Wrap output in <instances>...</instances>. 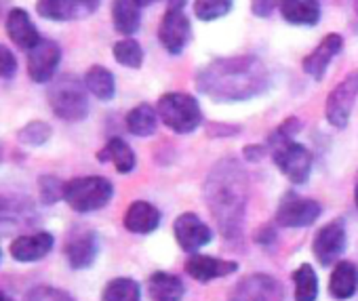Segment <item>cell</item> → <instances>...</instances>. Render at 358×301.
Segmentation results:
<instances>
[{
	"label": "cell",
	"instance_id": "obj_43",
	"mask_svg": "<svg viewBox=\"0 0 358 301\" xmlns=\"http://www.w3.org/2000/svg\"><path fill=\"white\" fill-rule=\"evenodd\" d=\"M354 203H356V207H358V184H356V188H354Z\"/></svg>",
	"mask_w": 358,
	"mask_h": 301
},
{
	"label": "cell",
	"instance_id": "obj_13",
	"mask_svg": "<svg viewBox=\"0 0 358 301\" xmlns=\"http://www.w3.org/2000/svg\"><path fill=\"white\" fill-rule=\"evenodd\" d=\"M173 232H175L177 244L190 255H194L199 249L209 244L213 238L211 228L196 213H182L179 215L173 223Z\"/></svg>",
	"mask_w": 358,
	"mask_h": 301
},
{
	"label": "cell",
	"instance_id": "obj_10",
	"mask_svg": "<svg viewBox=\"0 0 358 301\" xmlns=\"http://www.w3.org/2000/svg\"><path fill=\"white\" fill-rule=\"evenodd\" d=\"M285 288L270 274H249L245 276L234 291L230 293V301H282Z\"/></svg>",
	"mask_w": 358,
	"mask_h": 301
},
{
	"label": "cell",
	"instance_id": "obj_41",
	"mask_svg": "<svg viewBox=\"0 0 358 301\" xmlns=\"http://www.w3.org/2000/svg\"><path fill=\"white\" fill-rule=\"evenodd\" d=\"M137 3H139L141 7H148V5H152V3H158V0H137Z\"/></svg>",
	"mask_w": 358,
	"mask_h": 301
},
{
	"label": "cell",
	"instance_id": "obj_36",
	"mask_svg": "<svg viewBox=\"0 0 358 301\" xmlns=\"http://www.w3.org/2000/svg\"><path fill=\"white\" fill-rule=\"evenodd\" d=\"M17 74V59L11 53L9 47L0 45V78L3 80H11Z\"/></svg>",
	"mask_w": 358,
	"mask_h": 301
},
{
	"label": "cell",
	"instance_id": "obj_2",
	"mask_svg": "<svg viewBox=\"0 0 358 301\" xmlns=\"http://www.w3.org/2000/svg\"><path fill=\"white\" fill-rule=\"evenodd\" d=\"M205 200L226 240L243 236L249 203V175L234 159L220 161L205 182Z\"/></svg>",
	"mask_w": 358,
	"mask_h": 301
},
{
	"label": "cell",
	"instance_id": "obj_31",
	"mask_svg": "<svg viewBox=\"0 0 358 301\" xmlns=\"http://www.w3.org/2000/svg\"><path fill=\"white\" fill-rule=\"evenodd\" d=\"M234 0H194V15L201 22H215L232 11Z\"/></svg>",
	"mask_w": 358,
	"mask_h": 301
},
{
	"label": "cell",
	"instance_id": "obj_15",
	"mask_svg": "<svg viewBox=\"0 0 358 301\" xmlns=\"http://www.w3.org/2000/svg\"><path fill=\"white\" fill-rule=\"evenodd\" d=\"M59 61H62L59 45L55 41L41 38V43L28 51V74L34 82L45 85L55 76Z\"/></svg>",
	"mask_w": 358,
	"mask_h": 301
},
{
	"label": "cell",
	"instance_id": "obj_30",
	"mask_svg": "<svg viewBox=\"0 0 358 301\" xmlns=\"http://www.w3.org/2000/svg\"><path fill=\"white\" fill-rule=\"evenodd\" d=\"M112 53H114V59H116L120 66H124V68L137 70V68H141V64H143V49H141V45H139L135 38H131V36L120 38V41L114 45Z\"/></svg>",
	"mask_w": 358,
	"mask_h": 301
},
{
	"label": "cell",
	"instance_id": "obj_45",
	"mask_svg": "<svg viewBox=\"0 0 358 301\" xmlns=\"http://www.w3.org/2000/svg\"><path fill=\"white\" fill-rule=\"evenodd\" d=\"M0 263H3V251H0Z\"/></svg>",
	"mask_w": 358,
	"mask_h": 301
},
{
	"label": "cell",
	"instance_id": "obj_20",
	"mask_svg": "<svg viewBox=\"0 0 358 301\" xmlns=\"http://www.w3.org/2000/svg\"><path fill=\"white\" fill-rule=\"evenodd\" d=\"M160 211L148 200H135L124 213V228L133 234H152L160 226Z\"/></svg>",
	"mask_w": 358,
	"mask_h": 301
},
{
	"label": "cell",
	"instance_id": "obj_38",
	"mask_svg": "<svg viewBox=\"0 0 358 301\" xmlns=\"http://www.w3.org/2000/svg\"><path fill=\"white\" fill-rule=\"evenodd\" d=\"M268 152H270V147L268 145H262V143H255V145L251 143V145H245L243 147V156L249 163H259L262 159L268 156Z\"/></svg>",
	"mask_w": 358,
	"mask_h": 301
},
{
	"label": "cell",
	"instance_id": "obj_40",
	"mask_svg": "<svg viewBox=\"0 0 358 301\" xmlns=\"http://www.w3.org/2000/svg\"><path fill=\"white\" fill-rule=\"evenodd\" d=\"M186 3H188V0H169V7H179V9H184Z\"/></svg>",
	"mask_w": 358,
	"mask_h": 301
},
{
	"label": "cell",
	"instance_id": "obj_27",
	"mask_svg": "<svg viewBox=\"0 0 358 301\" xmlns=\"http://www.w3.org/2000/svg\"><path fill=\"white\" fill-rule=\"evenodd\" d=\"M124 122H127V129H129L131 135H135V137H150L156 131L158 112L150 103H139V105H135L127 114Z\"/></svg>",
	"mask_w": 358,
	"mask_h": 301
},
{
	"label": "cell",
	"instance_id": "obj_29",
	"mask_svg": "<svg viewBox=\"0 0 358 301\" xmlns=\"http://www.w3.org/2000/svg\"><path fill=\"white\" fill-rule=\"evenodd\" d=\"M295 282V301H316L318 297V278L312 265L303 263L293 272Z\"/></svg>",
	"mask_w": 358,
	"mask_h": 301
},
{
	"label": "cell",
	"instance_id": "obj_5",
	"mask_svg": "<svg viewBox=\"0 0 358 301\" xmlns=\"http://www.w3.org/2000/svg\"><path fill=\"white\" fill-rule=\"evenodd\" d=\"M114 196V186L110 179L99 175H87L70 179L64 188V200L76 213H93L103 209Z\"/></svg>",
	"mask_w": 358,
	"mask_h": 301
},
{
	"label": "cell",
	"instance_id": "obj_23",
	"mask_svg": "<svg viewBox=\"0 0 358 301\" xmlns=\"http://www.w3.org/2000/svg\"><path fill=\"white\" fill-rule=\"evenodd\" d=\"M97 159L101 163H112L116 167V171L122 173V175L131 173L135 169V165H137L135 152L131 149V145L124 139H120V137H112L106 143V147L97 154Z\"/></svg>",
	"mask_w": 358,
	"mask_h": 301
},
{
	"label": "cell",
	"instance_id": "obj_26",
	"mask_svg": "<svg viewBox=\"0 0 358 301\" xmlns=\"http://www.w3.org/2000/svg\"><path fill=\"white\" fill-rule=\"evenodd\" d=\"M85 87L91 95H95L99 101H110L116 95V80L114 74L103 66H91L85 74Z\"/></svg>",
	"mask_w": 358,
	"mask_h": 301
},
{
	"label": "cell",
	"instance_id": "obj_7",
	"mask_svg": "<svg viewBox=\"0 0 358 301\" xmlns=\"http://www.w3.org/2000/svg\"><path fill=\"white\" fill-rule=\"evenodd\" d=\"M358 99V70L350 72L327 97V108L324 116L331 126L335 129H345L354 110V103Z\"/></svg>",
	"mask_w": 358,
	"mask_h": 301
},
{
	"label": "cell",
	"instance_id": "obj_11",
	"mask_svg": "<svg viewBox=\"0 0 358 301\" xmlns=\"http://www.w3.org/2000/svg\"><path fill=\"white\" fill-rule=\"evenodd\" d=\"M343 251H345V226L341 219H333L316 232L312 242V253L316 261L327 267L337 263Z\"/></svg>",
	"mask_w": 358,
	"mask_h": 301
},
{
	"label": "cell",
	"instance_id": "obj_21",
	"mask_svg": "<svg viewBox=\"0 0 358 301\" xmlns=\"http://www.w3.org/2000/svg\"><path fill=\"white\" fill-rule=\"evenodd\" d=\"M280 15L293 26H316L320 22L318 0H280Z\"/></svg>",
	"mask_w": 358,
	"mask_h": 301
},
{
	"label": "cell",
	"instance_id": "obj_32",
	"mask_svg": "<svg viewBox=\"0 0 358 301\" xmlns=\"http://www.w3.org/2000/svg\"><path fill=\"white\" fill-rule=\"evenodd\" d=\"M51 133H53V129H51L49 122H45V120H32V122H28L26 126H22L17 131V139L24 145H34L36 147V145L47 143L51 139Z\"/></svg>",
	"mask_w": 358,
	"mask_h": 301
},
{
	"label": "cell",
	"instance_id": "obj_18",
	"mask_svg": "<svg viewBox=\"0 0 358 301\" xmlns=\"http://www.w3.org/2000/svg\"><path fill=\"white\" fill-rule=\"evenodd\" d=\"M238 270L236 261L230 259H217V257H209V255H199L194 253L188 261H186V272L199 280V282H209L215 278H224L230 276Z\"/></svg>",
	"mask_w": 358,
	"mask_h": 301
},
{
	"label": "cell",
	"instance_id": "obj_8",
	"mask_svg": "<svg viewBox=\"0 0 358 301\" xmlns=\"http://www.w3.org/2000/svg\"><path fill=\"white\" fill-rule=\"evenodd\" d=\"M320 213H322L320 203L297 196L295 192H289L280 200L274 219L282 228H308L320 217Z\"/></svg>",
	"mask_w": 358,
	"mask_h": 301
},
{
	"label": "cell",
	"instance_id": "obj_14",
	"mask_svg": "<svg viewBox=\"0 0 358 301\" xmlns=\"http://www.w3.org/2000/svg\"><path fill=\"white\" fill-rule=\"evenodd\" d=\"M64 253H66V259L72 270H87L97 259L99 238L93 230L78 228L68 236V240L64 244Z\"/></svg>",
	"mask_w": 358,
	"mask_h": 301
},
{
	"label": "cell",
	"instance_id": "obj_4",
	"mask_svg": "<svg viewBox=\"0 0 358 301\" xmlns=\"http://www.w3.org/2000/svg\"><path fill=\"white\" fill-rule=\"evenodd\" d=\"M158 118L175 133H194L203 124V112L199 101L188 93H164L156 103Z\"/></svg>",
	"mask_w": 358,
	"mask_h": 301
},
{
	"label": "cell",
	"instance_id": "obj_35",
	"mask_svg": "<svg viewBox=\"0 0 358 301\" xmlns=\"http://www.w3.org/2000/svg\"><path fill=\"white\" fill-rule=\"evenodd\" d=\"M24 301H76V299L68 291H62L49 284H38L32 291H28Z\"/></svg>",
	"mask_w": 358,
	"mask_h": 301
},
{
	"label": "cell",
	"instance_id": "obj_25",
	"mask_svg": "<svg viewBox=\"0 0 358 301\" xmlns=\"http://www.w3.org/2000/svg\"><path fill=\"white\" fill-rule=\"evenodd\" d=\"M112 22L118 34H124V36L135 34L141 26V5L137 0H114Z\"/></svg>",
	"mask_w": 358,
	"mask_h": 301
},
{
	"label": "cell",
	"instance_id": "obj_9",
	"mask_svg": "<svg viewBox=\"0 0 358 301\" xmlns=\"http://www.w3.org/2000/svg\"><path fill=\"white\" fill-rule=\"evenodd\" d=\"M190 32L192 26L186 11L179 7H169L158 26V41L171 55H179L190 43Z\"/></svg>",
	"mask_w": 358,
	"mask_h": 301
},
{
	"label": "cell",
	"instance_id": "obj_39",
	"mask_svg": "<svg viewBox=\"0 0 358 301\" xmlns=\"http://www.w3.org/2000/svg\"><path fill=\"white\" fill-rule=\"evenodd\" d=\"M274 230L270 228V226H266V228H262V232L255 236V240L259 242V244H272L274 242Z\"/></svg>",
	"mask_w": 358,
	"mask_h": 301
},
{
	"label": "cell",
	"instance_id": "obj_44",
	"mask_svg": "<svg viewBox=\"0 0 358 301\" xmlns=\"http://www.w3.org/2000/svg\"><path fill=\"white\" fill-rule=\"evenodd\" d=\"M354 9H356V13H358V0H356V5H354Z\"/></svg>",
	"mask_w": 358,
	"mask_h": 301
},
{
	"label": "cell",
	"instance_id": "obj_34",
	"mask_svg": "<svg viewBox=\"0 0 358 301\" xmlns=\"http://www.w3.org/2000/svg\"><path fill=\"white\" fill-rule=\"evenodd\" d=\"M64 188H66V184H62L57 177H53V175H43L41 179H38V190H41V200L45 203V205H55V203H59L62 198H64Z\"/></svg>",
	"mask_w": 358,
	"mask_h": 301
},
{
	"label": "cell",
	"instance_id": "obj_1",
	"mask_svg": "<svg viewBox=\"0 0 358 301\" xmlns=\"http://www.w3.org/2000/svg\"><path fill=\"white\" fill-rule=\"evenodd\" d=\"M270 82L268 68L255 55L220 57L196 72V89L220 103L259 97L270 89Z\"/></svg>",
	"mask_w": 358,
	"mask_h": 301
},
{
	"label": "cell",
	"instance_id": "obj_19",
	"mask_svg": "<svg viewBox=\"0 0 358 301\" xmlns=\"http://www.w3.org/2000/svg\"><path fill=\"white\" fill-rule=\"evenodd\" d=\"M5 28H7L9 38H11L20 49H24L26 53H28L30 49H34V47L41 43V34H38L36 26L32 24L30 15H28L24 9H11V13L7 15Z\"/></svg>",
	"mask_w": 358,
	"mask_h": 301
},
{
	"label": "cell",
	"instance_id": "obj_17",
	"mask_svg": "<svg viewBox=\"0 0 358 301\" xmlns=\"http://www.w3.org/2000/svg\"><path fill=\"white\" fill-rule=\"evenodd\" d=\"M341 49H343V38H341V34H335V32L327 34V36L316 45V49H314L308 57H303L301 70H303L308 76H312L314 80H322L324 74H327L329 64L341 53Z\"/></svg>",
	"mask_w": 358,
	"mask_h": 301
},
{
	"label": "cell",
	"instance_id": "obj_3",
	"mask_svg": "<svg viewBox=\"0 0 358 301\" xmlns=\"http://www.w3.org/2000/svg\"><path fill=\"white\" fill-rule=\"evenodd\" d=\"M53 114L66 122L85 120L89 114V97L85 80L80 82L74 74H64L49 85L47 91Z\"/></svg>",
	"mask_w": 358,
	"mask_h": 301
},
{
	"label": "cell",
	"instance_id": "obj_16",
	"mask_svg": "<svg viewBox=\"0 0 358 301\" xmlns=\"http://www.w3.org/2000/svg\"><path fill=\"white\" fill-rule=\"evenodd\" d=\"M53 247H55V238L51 232H34V234L17 236L9 244V253L20 263H34L45 259L53 251Z\"/></svg>",
	"mask_w": 358,
	"mask_h": 301
},
{
	"label": "cell",
	"instance_id": "obj_42",
	"mask_svg": "<svg viewBox=\"0 0 358 301\" xmlns=\"http://www.w3.org/2000/svg\"><path fill=\"white\" fill-rule=\"evenodd\" d=\"M0 301H13V299H11L5 291H0Z\"/></svg>",
	"mask_w": 358,
	"mask_h": 301
},
{
	"label": "cell",
	"instance_id": "obj_37",
	"mask_svg": "<svg viewBox=\"0 0 358 301\" xmlns=\"http://www.w3.org/2000/svg\"><path fill=\"white\" fill-rule=\"evenodd\" d=\"M276 9H280V0H251V13L259 20H268Z\"/></svg>",
	"mask_w": 358,
	"mask_h": 301
},
{
	"label": "cell",
	"instance_id": "obj_12",
	"mask_svg": "<svg viewBox=\"0 0 358 301\" xmlns=\"http://www.w3.org/2000/svg\"><path fill=\"white\" fill-rule=\"evenodd\" d=\"M101 0H38L36 11L49 22H76L91 17Z\"/></svg>",
	"mask_w": 358,
	"mask_h": 301
},
{
	"label": "cell",
	"instance_id": "obj_22",
	"mask_svg": "<svg viewBox=\"0 0 358 301\" xmlns=\"http://www.w3.org/2000/svg\"><path fill=\"white\" fill-rule=\"evenodd\" d=\"M148 291L152 301H182L186 295L182 278L169 272H154L148 280Z\"/></svg>",
	"mask_w": 358,
	"mask_h": 301
},
{
	"label": "cell",
	"instance_id": "obj_6",
	"mask_svg": "<svg viewBox=\"0 0 358 301\" xmlns=\"http://www.w3.org/2000/svg\"><path fill=\"white\" fill-rule=\"evenodd\" d=\"M272 161L280 169V173L295 186H301L310 179L312 173V152L297 143V141H287L276 147H270Z\"/></svg>",
	"mask_w": 358,
	"mask_h": 301
},
{
	"label": "cell",
	"instance_id": "obj_24",
	"mask_svg": "<svg viewBox=\"0 0 358 301\" xmlns=\"http://www.w3.org/2000/svg\"><path fill=\"white\" fill-rule=\"evenodd\" d=\"M358 291V267L352 261H339L329 278V293L335 299H350Z\"/></svg>",
	"mask_w": 358,
	"mask_h": 301
},
{
	"label": "cell",
	"instance_id": "obj_33",
	"mask_svg": "<svg viewBox=\"0 0 358 301\" xmlns=\"http://www.w3.org/2000/svg\"><path fill=\"white\" fill-rule=\"evenodd\" d=\"M299 129H301L299 118H297V116H289L282 124H278V126L270 133V137H268V147H276V145H280V143L293 141V135L299 133Z\"/></svg>",
	"mask_w": 358,
	"mask_h": 301
},
{
	"label": "cell",
	"instance_id": "obj_28",
	"mask_svg": "<svg viewBox=\"0 0 358 301\" xmlns=\"http://www.w3.org/2000/svg\"><path fill=\"white\" fill-rule=\"evenodd\" d=\"M101 301H141V286L133 278H114L106 284Z\"/></svg>",
	"mask_w": 358,
	"mask_h": 301
}]
</instances>
